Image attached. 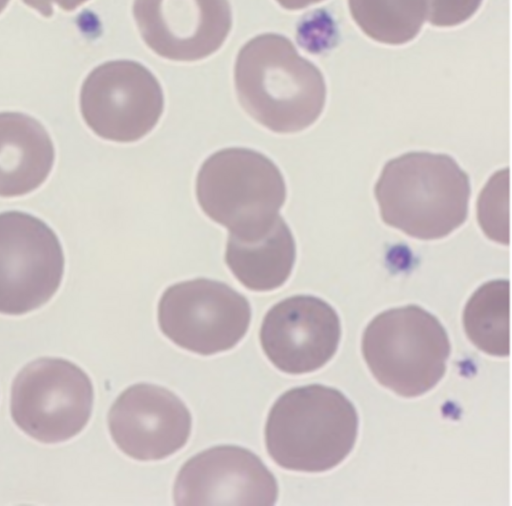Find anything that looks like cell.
Returning <instances> with one entry per match:
<instances>
[{
  "label": "cell",
  "instance_id": "cell-6",
  "mask_svg": "<svg viewBox=\"0 0 512 506\" xmlns=\"http://www.w3.org/2000/svg\"><path fill=\"white\" fill-rule=\"evenodd\" d=\"M94 391L89 376L61 358H40L15 377L10 410L16 425L33 439L54 444L69 440L87 425Z\"/></svg>",
  "mask_w": 512,
  "mask_h": 506
},
{
  "label": "cell",
  "instance_id": "cell-9",
  "mask_svg": "<svg viewBox=\"0 0 512 506\" xmlns=\"http://www.w3.org/2000/svg\"><path fill=\"white\" fill-rule=\"evenodd\" d=\"M164 108L161 85L153 73L133 60H112L94 68L80 91V110L99 137L133 142L148 134Z\"/></svg>",
  "mask_w": 512,
  "mask_h": 506
},
{
  "label": "cell",
  "instance_id": "cell-16",
  "mask_svg": "<svg viewBox=\"0 0 512 506\" xmlns=\"http://www.w3.org/2000/svg\"><path fill=\"white\" fill-rule=\"evenodd\" d=\"M510 284L492 280L470 297L463 312V326L469 340L482 352L498 357L510 352Z\"/></svg>",
  "mask_w": 512,
  "mask_h": 506
},
{
  "label": "cell",
  "instance_id": "cell-15",
  "mask_svg": "<svg viewBox=\"0 0 512 506\" xmlns=\"http://www.w3.org/2000/svg\"><path fill=\"white\" fill-rule=\"evenodd\" d=\"M295 259L293 235L280 215L258 238L245 240L229 234L225 262L249 290L265 292L281 287L288 280Z\"/></svg>",
  "mask_w": 512,
  "mask_h": 506
},
{
  "label": "cell",
  "instance_id": "cell-8",
  "mask_svg": "<svg viewBox=\"0 0 512 506\" xmlns=\"http://www.w3.org/2000/svg\"><path fill=\"white\" fill-rule=\"evenodd\" d=\"M64 273L56 233L41 219L22 212L0 213V313L22 315L47 303Z\"/></svg>",
  "mask_w": 512,
  "mask_h": 506
},
{
  "label": "cell",
  "instance_id": "cell-17",
  "mask_svg": "<svg viewBox=\"0 0 512 506\" xmlns=\"http://www.w3.org/2000/svg\"><path fill=\"white\" fill-rule=\"evenodd\" d=\"M348 6L362 32L387 45L410 42L427 19V0H348Z\"/></svg>",
  "mask_w": 512,
  "mask_h": 506
},
{
  "label": "cell",
  "instance_id": "cell-18",
  "mask_svg": "<svg viewBox=\"0 0 512 506\" xmlns=\"http://www.w3.org/2000/svg\"><path fill=\"white\" fill-rule=\"evenodd\" d=\"M509 169L493 174L477 201V218L485 235L501 244L509 243Z\"/></svg>",
  "mask_w": 512,
  "mask_h": 506
},
{
  "label": "cell",
  "instance_id": "cell-14",
  "mask_svg": "<svg viewBox=\"0 0 512 506\" xmlns=\"http://www.w3.org/2000/svg\"><path fill=\"white\" fill-rule=\"evenodd\" d=\"M55 159L44 126L20 112H0V196L16 197L38 188Z\"/></svg>",
  "mask_w": 512,
  "mask_h": 506
},
{
  "label": "cell",
  "instance_id": "cell-11",
  "mask_svg": "<svg viewBox=\"0 0 512 506\" xmlns=\"http://www.w3.org/2000/svg\"><path fill=\"white\" fill-rule=\"evenodd\" d=\"M276 478L252 451L235 445L204 450L179 470L176 505H274Z\"/></svg>",
  "mask_w": 512,
  "mask_h": 506
},
{
  "label": "cell",
  "instance_id": "cell-13",
  "mask_svg": "<svg viewBox=\"0 0 512 506\" xmlns=\"http://www.w3.org/2000/svg\"><path fill=\"white\" fill-rule=\"evenodd\" d=\"M133 16L145 44L173 61L212 55L232 27L228 0H134Z\"/></svg>",
  "mask_w": 512,
  "mask_h": 506
},
{
  "label": "cell",
  "instance_id": "cell-1",
  "mask_svg": "<svg viewBox=\"0 0 512 506\" xmlns=\"http://www.w3.org/2000/svg\"><path fill=\"white\" fill-rule=\"evenodd\" d=\"M238 99L257 122L277 133L312 125L326 102L324 77L287 37L257 35L238 52L234 66Z\"/></svg>",
  "mask_w": 512,
  "mask_h": 506
},
{
  "label": "cell",
  "instance_id": "cell-22",
  "mask_svg": "<svg viewBox=\"0 0 512 506\" xmlns=\"http://www.w3.org/2000/svg\"><path fill=\"white\" fill-rule=\"evenodd\" d=\"M9 0H0V13L6 8Z\"/></svg>",
  "mask_w": 512,
  "mask_h": 506
},
{
  "label": "cell",
  "instance_id": "cell-10",
  "mask_svg": "<svg viewBox=\"0 0 512 506\" xmlns=\"http://www.w3.org/2000/svg\"><path fill=\"white\" fill-rule=\"evenodd\" d=\"M341 337L336 310L312 295H295L273 305L259 333L262 350L281 372L301 375L322 368Z\"/></svg>",
  "mask_w": 512,
  "mask_h": 506
},
{
  "label": "cell",
  "instance_id": "cell-20",
  "mask_svg": "<svg viewBox=\"0 0 512 506\" xmlns=\"http://www.w3.org/2000/svg\"><path fill=\"white\" fill-rule=\"evenodd\" d=\"M27 6L35 9L44 17L53 14V4L58 5L62 10L72 11L88 0H22Z\"/></svg>",
  "mask_w": 512,
  "mask_h": 506
},
{
  "label": "cell",
  "instance_id": "cell-4",
  "mask_svg": "<svg viewBox=\"0 0 512 506\" xmlns=\"http://www.w3.org/2000/svg\"><path fill=\"white\" fill-rule=\"evenodd\" d=\"M196 195L204 213L240 239L264 235L279 216L286 185L264 154L241 147L219 150L202 164Z\"/></svg>",
  "mask_w": 512,
  "mask_h": 506
},
{
  "label": "cell",
  "instance_id": "cell-3",
  "mask_svg": "<svg viewBox=\"0 0 512 506\" xmlns=\"http://www.w3.org/2000/svg\"><path fill=\"white\" fill-rule=\"evenodd\" d=\"M359 419L339 390L311 384L283 393L271 407L264 429L270 458L297 472L331 470L351 453Z\"/></svg>",
  "mask_w": 512,
  "mask_h": 506
},
{
  "label": "cell",
  "instance_id": "cell-7",
  "mask_svg": "<svg viewBox=\"0 0 512 506\" xmlns=\"http://www.w3.org/2000/svg\"><path fill=\"white\" fill-rule=\"evenodd\" d=\"M251 321L249 301L227 284L198 278L169 286L158 303L161 332L203 356L234 348Z\"/></svg>",
  "mask_w": 512,
  "mask_h": 506
},
{
  "label": "cell",
  "instance_id": "cell-12",
  "mask_svg": "<svg viewBox=\"0 0 512 506\" xmlns=\"http://www.w3.org/2000/svg\"><path fill=\"white\" fill-rule=\"evenodd\" d=\"M116 446L139 461L165 459L182 449L190 436L192 417L170 390L148 383L125 389L108 413Z\"/></svg>",
  "mask_w": 512,
  "mask_h": 506
},
{
  "label": "cell",
  "instance_id": "cell-19",
  "mask_svg": "<svg viewBox=\"0 0 512 506\" xmlns=\"http://www.w3.org/2000/svg\"><path fill=\"white\" fill-rule=\"evenodd\" d=\"M483 0H427V21L437 27H453L469 20Z\"/></svg>",
  "mask_w": 512,
  "mask_h": 506
},
{
  "label": "cell",
  "instance_id": "cell-21",
  "mask_svg": "<svg viewBox=\"0 0 512 506\" xmlns=\"http://www.w3.org/2000/svg\"><path fill=\"white\" fill-rule=\"evenodd\" d=\"M277 3L287 10H300L310 5L317 4L324 0H276Z\"/></svg>",
  "mask_w": 512,
  "mask_h": 506
},
{
  "label": "cell",
  "instance_id": "cell-2",
  "mask_svg": "<svg viewBox=\"0 0 512 506\" xmlns=\"http://www.w3.org/2000/svg\"><path fill=\"white\" fill-rule=\"evenodd\" d=\"M382 220L406 235L443 238L467 218L469 177L446 154L409 152L388 161L374 188Z\"/></svg>",
  "mask_w": 512,
  "mask_h": 506
},
{
  "label": "cell",
  "instance_id": "cell-5",
  "mask_svg": "<svg viewBox=\"0 0 512 506\" xmlns=\"http://www.w3.org/2000/svg\"><path fill=\"white\" fill-rule=\"evenodd\" d=\"M450 349L443 325L417 305L378 314L362 336L363 357L374 378L407 398L421 396L438 384Z\"/></svg>",
  "mask_w": 512,
  "mask_h": 506
}]
</instances>
